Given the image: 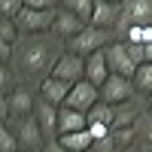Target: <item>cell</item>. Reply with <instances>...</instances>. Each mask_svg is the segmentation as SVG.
Masks as SVG:
<instances>
[{
    "mask_svg": "<svg viewBox=\"0 0 152 152\" xmlns=\"http://www.w3.org/2000/svg\"><path fill=\"white\" fill-rule=\"evenodd\" d=\"M18 152H40V149H18Z\"/></svg>",
    "mask_w": 152,
    "mask_h": 152,
    "instance_id": "30",
    "label": "cell"
},
{
    "mask_svg": "<svg viewBox=\"0 0 152 152\" xmlns=\"http://www.w3.org/2000/svg\"><path fill=\"white\" fill-rule=\"evenodd\" d=\"M85 28H88V21H85V18H79L76 12H70V9L61 6V9H58V15H55V24H52V34L61 37V40L67 43V40H73V37L79 34V31H85Z\"/></svg>",
    "mask_w": 152,
    "mask_h": 152,
    "instance_id": "10",
    "label": "cell"
},
{
    "mask_svg": "<svg viewBox=\"0 0 152 152\" xmlns=\"http://www.w3.org/2000/svg\"><path fill=\"white\" fill-rule=\"evenodd\" d=\"M18 149H21L18 134L9 131V128H3V131H0V152H18Z\"/></svg>",
    "mask_w": 152,
    "mask_h": 152,
    "instance_id": "23",
    "label": "cell"
},
{
    "mask_svg": "<svg viewBox=\"0 0 152 152\" xmlns=\"http://www.w3.org/2000/svg\"><path fill=\"white\" fill-rule=\"evenodd\" d=\"M134 24H152V0H125L122 18L116 24V37H125V31Z\"/></svg>",
    "mask_w": 152,
    "mask_h": 152,
    "instance_id": "4",
    "label": "cell"
},
{
    "mask_svg": "<svg viewBox=\"0 0 152 152\" xmlns=\"http://www.w3.org/2000/svg\"><path fill=\"white\" fill-rule=\"evenodd\" d=\"M113 113H116V107H113V104L97 100V104L88 107V125H91V122H107V125H113Z\"/></svg>",
    "mask_w": 152,
    "mask_h": 152,
    "instance_id": "19",
    "label": "cell"
},
{
    "mask_svg": "<svg viewBox=\"0 0 152 152\" xmlns=\"http://www.w3.org/2000/svg\"><path fill=\"white\" fill-rule=\"evenodd\" d=\"M61 6H64V9H70V12H76V15H79V18H85V21H91L94 0H61Z\"/></svg>",
    "mask_w": 152,
    "mask_h": 152,
    "instance_id": "21",
    "label": "cell"
},
{
    "mask_svg": "<svg viewBox=\"0 0 152 152\" xmlns=\"http://www.w3.org/2000/svg\"><path fill=\"white\" fill-rule=\"evenodd\" d=\"M88 152H94V149H88Z\"/></svg>",
    "mask_w": 152,
    "mask_h": 152,
    "instance_id": "32",
    "label": "cell"
},
{
    "mask_svg": "<svg viewBox=\"0 0 152 152\" xmlns=\"http://www.w3.org/2000/svg\"><path fill=\"white\" fill-rule=\"evenodd\" d=\"M58 3H61V0H58Z\"/></svg>",
    "mask_w": 152,
    "mask_h": 152,
    "instance_id": "33",
    "label": "cell"
},
{
    "mask_svg": "<svg viewBox=\"0 0 152 152\" xmlns=\"http://www.w3.org/2000/svg\"><path fill=\"white\" fill-rule=\"evenodd\" d=\"M137 94V85L131 76H122V73H110L107 82L100 85V100H107V104H125V100H134Z\"/></svg>",
    "mask_w": 152,
    "mask_h": 152,
    "instance_id": "5",
    "label": "cell"
},
{
    "mask_svg": "<svg viewBox=\"0 0 152 152\" xmlns=\"http://www.w3.org/2000/svg\"><path fill=\"white\" fill-rule=\"evenodd\" d=\"M37 107V97L31 88H12L9 94H3V119H24V116H31Z\"/></svg>",
    "mask_w": 152,
    "mask_h": 152,
    "instance_id": "6",
    "label": "cell"
},
{
    "mask_svg": "<svg viewBox=\"0 0 152 152\" xmlns=\"http://www.w3.org/2000/svg\"><path fill=\"white\" fill-rule=\"evenodd\" d=\"M119 18H122V3H113V0H94V12H91V21H88V24L116 31Z\"/></svg>",
    "mask_w": 152,
    "mask_h": 152,
    "instance_id": "13",
    "label": "cell"
},
{
    "mask_svg": "<svg viewBox=\"0 0 152 152\" xmlns=\"http://www.w3.org/2000/svg\"><path fill=\"white\" fill-rule=\"evenodd\" d=\"M67 94H70V82L58 79V76H52V73H46V79H40V97L43 100H52V104L61 107L67 100Z\"/></svg>",
    "mask_w": 152,
    "mask_h": 152,
    "instance_id": "15",
    "label": "cell"
},
{
    "mask_svg": "<svg viewBox=\"0 0 152 152\" xmlns=\"http://www.w3.org/2000/svg\"><path fill=\"white\" fill-rule=\"evenodd\" d=\"M52 76H58V79H64V82H79L85 79V58L82 55H76L70 52V49H64V55H61L55 61V67H52Z\"/></svg>",
    "mask_w": 152,
    "mask_h": 152,
    "instance_id": "7",
    "label": "cell"
},
{
    "mask_svg": "<svg viewBox=\"0 0 152 152\" xmlns=\"http://www.w3.org/2000/svg\"><path fill=\"white\" fill-rule=\"evenodd\" d=\"M55 15H58V9H34V6H21V12H18L12 21L18 24V31H21V37H24V34H46V31H52Z\"/></svg>",
    "mask_w": 152,
    "mask_h": 152,
    "instance_id": "3",
    "label": "cell"
},
{
    "mask_svg": "<svg viewBox=\"0 0 152 152\" xmlns=\"http://www.w3.org/2000/svg\"><path fill=\"white\" fill-rule=\"evenodd\" d=\"M58 0H24V6H34V9H55Z\"/></svg>",
    "mask_w": 152,
    "mask_h": 152,
    "instance_id": "26",
    "label": "cell"
},
{
    "mask_svg": "<svg viewBox=\"0 0 152 152\" xmlns=\"http://www.w3.org/2000/svg\"><path fill=\"white\" fill-rule=\"evenodd\" d=\"M113 40H119L116 31H110V28H97V24H88V28L79 31L73 40H67V49H70V52H76V55H82V58H88V55L100 52V49H107Z\"/></svg>",
    "mask_w": 152,
    "mask_h": 152,
    "instance_id": "2",
    "label": "cell"
},
{
    "mask_svg": "<svg viewBox=\"0 0 152 152\" xmlns=\"http://www.w3.org/2000/svg\"><path fill=\"white\" fill-rule=\"evenodd\" d=\"M107 64L113 73H122V76H131L134 79V73H137V64H134V58L128 55V46H125V40H113L107 46Z\"/></svg>",
    "mask_w": 152,
    "mask_h": 152,
    "instance_id": "9",
    "label": "cell"
},
{
    "mask_svg": "<svg viewBox=\"0 0 152 152\" xmlns=\"http://www.w3.org/2000/svg\"><path fill=\"white\" fill-rule=\"evenodd\" d=\"M137 119H140V110H137L134 100L116 104V113H113V128H128V125H137Z\"/></svg>",
    "mask_w": 152,
    "mask_h": 152,
    "instance_id": "18",
    "label": "cell"
},
{
    "mask_svg": "<svg viewBox=\"0 0 152 152\" xmlns=\"http://www.w3.org/2000/svg\"><path fill=\"white\" fill-rule=\"evenodd\" d=\"M61 40V37H55ZM46 34H24L15 43V70L24 73L28 79H46L43 73H52L55 61L64 55L58 52V43Z\"/></svg>",
    "mask_w": 152,
    "mask_h": 152,
    "instance_id": "1",
    "label": "cell"
},
{
    "mask_svg": "<svg viewBox=\"0 0 152 152\" xmlns=\"http://www.w3.org/2000/svg\"><path fill=\"white\" fill-rule=\"evenodd\" d=\"M88 131H91V137H94V143H97V140H107V137H110V131H113V125H107V122H91V125H88Z\"/></svg>",
    "mask_w": 152,
    "mask_h": 152,
    "instance_id": "25",
    "label": "cell"
},
{
    "mask_svg": "<svg viewBox=\"0 0 152 152\" xmlns=\"http://www.w3.org/2000/svg\"><path fill=\"white\" fill-rule=\"evenodd\" d=\"M82 128H88V113L61 104V110H58V134H70V131H82Z\"/></svg>",
    "mask_w": 152,
    "mask_h": 152,
    "instance_id": "14",
    "label": "cell"
},
{
    "mask_svg": "<svg viewBox=\"0 0 152 152\" xmlns=\"http://www.w3.org/2000/svg\"><path fill=\"white\" fill-rule=\"evenodd\" d=\"M146 104H149V113H152V94H146Z\"/></svg>",
    "mask_w": 152,
    "mask_h": 152,
    "instance_id": "29",
    "label": "cell"
},
{
    "mask_svg": "<svg viewBox=\"0 0 152 152\" xmlns=\"http://www.w3.org/2000/svg\"><path fill=\"white\" fill-rule=\"evenodd\" d=\"M122 40H131V43H152V24H134V28L125 31Z\"/></svg>",
    "mask_w": 152,
    "mask_h": 152,
    "instance_id": "22",
    "label": "cell"
},
{
    "mask_svg": "<svg viewBox=\"0 0 152 152\" xmlns=\"http://www.w3.org/2000/svg\"><path fill=\"white\" fill-rule=\"evenodd\" d=\"M15 134H18L21 149H40V146H46V134H43V128H40V122H37L34 113L24 116V119H18Z\"/></svg>",
    "mask_w": 152,
    "mask_h": 152,
    "instance_id": "11",
    "label": "cell"
},
{
    "mask_svg": "<svg viewBox=\"0 0 152 152\" xmlns=\"http://www.w3.org/2000/svg\"><path fill=\"white\" fill-rule=\"evenodd\" d=\"M58 104H52V100H43V97H37V107H34V116L37 122H40V128L46 134V140H52V137L58 134Z\"/></svg>",
    "mask_w": 152,
    "mask_h": 152,
    "instance_id": "12",
    "label": "cell"
},
{
    "mask_svg": "<svg viewBox=\"0 0 152 152\" xmlns=\"http://www.w3.org/2000/svg\"><path fill=\"white\" fill-rule=\"evenodd\" d=\"M43 152H70L64 143H61L58 140V137H55V140H46V146H43Z\"/></svg>",
    "mask_w": 152,
    "mask_h": 152,
    "instance_id": "27",
    "label": "cell"
},
{
    "mask_svg": "<svg viewBox=\"0 0 152 152\" xmlns=\"http://www.w3.org/2000/svg\"><path fill=\"white\" fill-rule=\"evenodd\" d=\"M110 73L113 70L107 64V49H100V52H94V55L85 58V79H91L94 85H104Z\"/></svg>",
    "mask_w": 152,
    "mask_h": 152,
    "instance_id": "16",
    "label": "cell"
},
{
    "mask_svg": "<svg viewBox=\"0 0 152 152\" xmlns=\"http://www.w3.org/2000/svg\"><path fill=\"white\" fill-rule=\"evenodd\" d=\"M24 6V0H0V12H3V18H15Z\"/></svg>",
    "mask_w": 152,
    "mask_h": 152,
    "instance_id": "24",
    "label": "cell"
},
{
    "mask_svg": "<svg viewBox=\"0 0 152 152\" xmlns=\"http://www.w3.org/2000/svg\"><path fill=\"white\" fill-rule=\"evenodd\" d=\"M134 85H137V91L152 94V61H143V64L137 67V73H134Z\"/></svg>",
    "mask_w": 152,
    "mask_h": 152,
    "instance_id": "20",
    "label": "cell"
},
{
    "mask_svg": "<svg viewBox=\"0 0 152 152\" xmlns=\"http://www.w3.org/2000/svg\"><path fill=\"white\" fill-rule=\"evenodd\" d=\"M146 61H152V43H146Z\"/></svg>",
    "mask_w": 152,
    "mask_h": 152,
    "instance_id": "28",
    "label": "cell"
},
{
    "mask_svg": "<svg viewBox=\"0 0 152 152\" xmlns=\"http://www.w3.org/2000/svg\"><path fill=\"white\" fill-rule=\"evenodd\" d=\"M97 100H100V85H94L91 79H79V82H73V85H70V94H67L64 104L88 113V107L97 104Z\"/></svg>",
    "mask_w": 152,
    "mask_h": 152,
    "instance_id": "8",
    "label": "cell"
},
{
    "mask_svg": "<svg viewBox=\"0 0 152 152\" xmlns=\"http://www.w3.org/2000/svg\"><path fill=\"white\" fill-rule=\"evenodd\" d=\"M113 3H125V0H113Z\"/></svg>",
    "mask_w": 152,
    "mask_h": 152,
    "instance_id": "31",
    "label": "cell"
},
{
    "mask_svg": "<svg viewBox=\"0 0 152 152\" xmlns=\"http://www.w3.org/2000/svg\"><path fill=\"white\" fill-rule=\"evenodd\" d=\"M58 140L64 143L70 152H88V149H94V137L88 128L82 131H70V134H58Z\"/></svg>",
    "mask_w": 152,
    "mask_h": 152,
    "instance_id": "17",
    "label": "cell"
}]
</instances>
